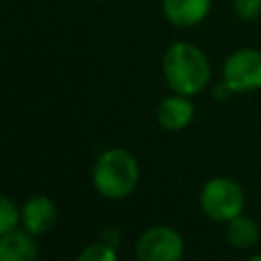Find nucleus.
Segmentation results:
<instances>
[{
    "mask_svg": "<svg viewBox=\"0 0 261 261\" xmlns=\"http://www.w3.org/2000/svg\"><path fill=\"white\" fill-rule=\"evenodd\" d=\"M210 61L194 43H173L163 55V77L175 94L194 96L210 82Z\"/></svg>",
    "mask_w": 261,
    "mask_h": 261,
    "instance_id": "1",
    "label": "nucleus"
},
{
    "mask_svg": "<svg viewBox=\"0 0 261 261\" xmlns=\"http://www.w3.org/2000/svg\"><path fill=\"white\" fill-rule=\"evenodd\" d=\"M139 181V163L135 155L122 147L100 153L92 167V184L96 192L108 200L126 198Z\"/></svg>",
    "mask_w": 261,
    "mask_h": 261,
    "instance_id": "2",
    "label": "nucleus"
},
{
    "mask_svg": "<svg viewBox=\"0 0 261 261\" xmlns=\"http://www.w3.org/2000/svg\"><path fill=\"white\" fill-rule=\"evenodd\" d=\"M200 206L208 218L228 222L243 212L245 194L237 181L228 177H212L200 192Z\"/></svg>",
    "mask_w": 261,
    "mask_h": 261,
    "instance_id": "3",
    "label": "nucleus"
},
{
    "mask_svg": "<svg viewBox=\"0 0 261 261\" xmlns=\"http://www.w3.org/2000/svg\"><path fill=\"white\" fill-rule=\"evenodd\" d=\"M184 249V239L175 228L157 224L137 239L135 255L137 261H181Z\"/></svg>",
    "mask_w": 261,
    "mask_h": 261,
    "instance_id": "4",
    "label": "nucleus"
},
{
    "mask_svg": "<svg viewBox=\"0 0 261 261\" xmlns=\"http://www.w3.org/2000/svg\"><path fill=\"white\" fill-rule=\"evenodd\" d=\"M222 80L232 88V92H251L261 88V51L245 47L230 53L222 67Z\"/></svg>",
    "mask_w": 261,
    "mask_h": 261,
    "instance_id": "5",
    "label": "nucleus"
},
{
    "mask_svg": "<svg viewBox=\"0 0 261 261\" xmlns=\"http://www.w3.org/2000/svg\"><path fill=\"white\" fill-rule=\"evenodd\" d=\"M55 220H57V208L53 200L47 196H41V194L33 196L20 208V224L33 237L45 234L47 230H51Z\"/></svg>",
    "mask_w": 261,
    "mask_h": 261,
    "instance_id": "6",
    "label": "nucleus"
},
{
    "mask_svg": "<svg viewBox=\"0 0 261 261\" xmlns=\"http://www.w3.org/2000/svg\"><path fill=\"white\" fill-rule=\"evenodd\" d=\"M165 18L179 29L194 27L202 22L212 6V0H163Z\"/></svg>",
    "mask_w": 261,
    "mask_h": 261,
    "instance_id": "7",
    "label": "nucleus"
},
{
    "mask_svg": "<svg viewBox=\"0 0 261 261\" xmlns=\"http://www.w3.org/2000/svg\"><path fill=\"white\" fill-rule=\"evenodd\" d=\"M194 116V104L190 102V96L173 94L161 100L157 106V122L165 130H181L190 124Z\"/></svg>",
    "mask_w": 261,
    "mask_h": 261,
    "instance_id": "8",
    "label": "nucleus"
},
{
    "mask_svg": "<svg viewBox=\"0 0 261 261\" xmlns=\"http://www.w3.org/2000/svg\"><path fill=\"white\" fill-rule=\"evenodd\" d=\"M39 249L27 230H10L0 234V261H37Z\"/></svg>",
    "mask_w": 261,
    "mask_h": 261,
    "instance_id": "9",
    "label": "nucleus"
},
{
    "mask_svg": "<svg viewBox=\"0 0 261 261\" xmlns=\"http://www.w3.org/2000/svg\"><path fill=\"white\" fill-rule=\"evenodd\" d=\"M226 239L232 247L237 249H249L257 243L259 239V228L255 224L253 218L249 216H234L232 220H228V226H226Z\"/></svg>",
    "mask_w": 261,
    "mask_h": 261,
    "instance_id": "10",
    "label": "nucleus"
},
{
    "mask_svg": "<svg viewBox=\"0 0 261 261\" xmlns=\"http://www.w3.org/2000/svg\"><path fill=\"white\" fill-rule=\"evenodd\" d=\"M20 222V208L8 198L0 194V234L14 230Z\"/></svg>",
    "mask_w": 261,
    "mask_h": 261,
    "instance_id": "11",
    "label": "nucleus"
},
{
    "mask_svg": "<svg viewBox=\"0 0 261 261\" xmlns=\"http://www.w3.org/2000/svg\"><path fill=\"white\" fill-rule=\"evenodd\" d=\"M75 261H118V255L108 243H92L80 251Z\"/></svg>",
    "mask_w": 261,
    "mask_h": 261,
    "instance_id": "12",
    "label": "nucleus"
},
{
    "mask_svg": "<svg viewBox=\"0 0 261 261\" xmlns=\"http://www.w3.org/2000/svg\"><path fill=\"white\" fill-rule=\"evenodd\" d=\"M232 8L243 20H255L261 16V0H232Z\"/></svg>",
    "mask_w": 261,
    "mask_h": 261,
    "instance_id": "13",
    "label": "nucleus"
},
{
    "mask_svg": "<svg viewBox=\"0 0 261 261\" xmlns=\"http://www.w3.org/2000/svg\"><path fill=\"white\" fill-rule=\"evenodd\" d=\"M232 94H234V92H232V88H230L224 80H222L220 84H216V86H214V98H216V100H226V98H230Z\"/></svg>",
    "mask_w": 261,
    "mask_h": 261,
    "instance_id": "14",
    "label": "nucleus"
},
{
    "mask_svg": "<svg viewBox=\"0 0 261 261\" xmlns=\"http://www.w3.org/2000/svg\"><path fill=\"white\" fill-rule=\"evenodd\" d=\"M247 261H261V255H253V257H249Z\"/></svg>",
    "mask_w": 261,
    "mask_h": 261,
    "instance_id": "15",
    "label": "nucleus"
}]
</instances>
